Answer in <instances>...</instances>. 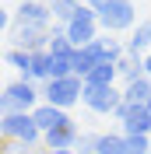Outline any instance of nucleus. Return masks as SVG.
Listing matches in <instances>:
<instances>
[{"mask_svg":"<svg viewBox=\"0 0 151 154\" xmlns=\"http://www.w3.org/2000/svg\"><path fill=\"white\" fill-rule=\"evenodd\" d=\"M98 28H102V35L133 32L137 28V4L133 0H109L98 14Z\"/></svg>","mask_w":151,"mask_h":154,"instance_id":"1","label":"nucleus"},{"mask_svg":"<svg viewBox=\"0 0 151 154\" xmlns=\"http://www.w3.org/2000/svg\"><path fill=\"white\" fill-rule=\"evenodd\" d=\"M0 137L7 144H42V130L35 126L32 112H4L0 116Z\"/></svg>","mask_w":151,"mask_h":154,"instance_id":"2","label":"nucleus"},{"mask_svg":"<svg viewBox=\"0 0 151 154\" xmlns=\"http://www.w3.org/2000/svg\"><path fill=\"white\" fill-rule=\"evenodd\" d=\"M42 102V88L25 81V77H14L11 84H4V102L0 109L4 112H35V105Z\"/></svg>","mask_w":151,"mask_h":154,"instance_id":"3","label":"nucleus"},{"mask_svg":"<svg viewBox=\"0 0 151 154\" xmlns=\"http://www.w3.org/2000/svg\"><path fill=\"white\" fill-rule=\"evenodd\" d=\"M81 91H85V81L81 77H74V74L70 77H56V81H46L42 84V102L70 112V105L81 102Z\"/></svg>","mask_w":151,"mask_h":154,"instance_id":"4","label":"nucleus"},{"mask_svg":"<svg viewBox=\"0 0 151 154\" xmlns=\"http://www.w3.org/2000/svg\"><path fill=\"white\" fill-rule=\"evenodd\" d=\"M81 105L92 109L95 116H116V109L123 105V88H116V84H85Z\"/></svg>","mask_w":151,"mask_h":154,"instance_id":"5","label":"nucleus"},{"mask_svg":"<svg viewBox=\"0 0 151 154\" xmlns=\"http://www.w3.org/2000/svg\"><path fill=\"white\" fill-rule=\"evenodd\" d=\"M63 32H67V38H70V46H74V49L92 46L95 38L102 35V28H98V14L88 7V4H81V7H77V14L63 25Z\"/></svg>","mask_w":151,"mask_h":154,"instance_id":"6","label":"nucleus"},{"mask_svg":"<svg viewBox=\"0 0 151 154\" xmlns=\"http://www.w3.org/2000/svg\"><path fill=\"white\" fill-rule=\"evenodd\" d=\"M14 25H32V28H53V14H49L46 0H21L14 11Z\"/></svg>","mask_w":151,"mask_h":154,"instance_id":"7","label":"nucleus"},{"mask_svg":"<svg viewBox=\"0 0 151 154\" xmlns=\"http://www.w3.org/2000/svg\"><path fill=\"white\" fill-rule=\"evenodd\" d=\"M14 49L21 53H42L49 46V28H32V25H11Z\"/></svg>","mask_w":151,"mask_h":154,"instance_id":"8","label":"nucleus"},{"mask_svg":"<svg viewBox=\"0 0 151 154\" xmlns=\"http://www.w3.org/2000/svg\"><path fill=\"white\" fill-rule=\"evenodd\" d=\"M98 63H105V56H102V46H98V38H95L92 46H81V49H74V60H70V70H74V77H81L85 81L88 74H92Z\"/></svg>","mask_w":151,"mask_h":154,"instance_id":"9","label":"nucleus"},{"mask_svg":"<svg viewBox=\"0 0 151 154\" xmlns=\"http://www.w3.org/2000/svg\"><path fill=\"white\" fill-rule=\"evenodd\" d=\"M32 119H35V126L42 130V133L56 130V126H70V123H74V119H70V112H63V109H56V105H46V102H39V105H35Z\"/></svg>","mask_w":151,"mask_h":154,"instance_id":"10","label":"nucleus"},{"mask_svg":"<svg viewBox=\"0 0 151 154\" xmlns=\"http://www.w3.org/2000/svg\"><path fill=\"white\" fill-rule=\"evenodd\" d=\"M77 137H81L77 123H70V126H56V130L42 133V147H46V151H74Z\"/></svg>","mask_w":151,"mask_h":154,"instance_id":"11","label":"nucleus"},{"mask_svg":"<svg viewBox=\"0 0 151 154\" xmlns=\"http://www.w3.org/2000/svg\"><path fill=\"white\" fill-rule=\"evenodd\" d=\"M46 53L53 60H74V46H70V38H67V32H63V25H53L49 28V46H46Z\"/></svg>","mask_w":151,"mask_h":154,"instance_id":"12","label":"nucleus"},{"mask_svg":"<svg viewBox=\"0 0 151 154\" xmlns=\"http://www.w3.org/2000/svg\"><path fill=\"white\" fill-rule=\"evenodd\" d=\"M127 53H130V56H148L151 53V18L137 21V28H133L130 38H127Z\"/></svg>","mask_w":151,"mask_h":154,"instance_id":"13","label":"nucleus"},{"mask_svg":"<svg viewBox=\"0 0 151 154\" xmlns=\"http://www.w3.org/2000/svg\"><path fill=\"white\" fill-rule=\"evenodd\" d=\"M148 98H151V81L148 77H137V81L123 84V102L127 105H148Z\"/></svg>","mask_w":151,"mask_h":154,"instance_id":"14","label":"nucleus"},{"mask_svg":"<svg viewBox=\"0 0 151 154\" xmlns=\"http://www.w3.org/2000/svg\"><path fill=\"white\" fill-rule=\"evenodd\" d=\"M116 74H120V81L127 84V81H137V77H144V56H120L116 60Z\"/></svg>","mask_w":151,"mask_h":154,"instance_id":"15","label":"nucleus"},{"mask_svg":"<svg viewBox=\"0 0 151 154\" xmlns=\"http://www.w3.org/2000/svg\"><path fill=\"white\" fill-rule=\"evenodd\" d=\"M49 4V14H53V25H67V21L77 14V0H46Z\"/></svg>","mask_w":151,"mask_h":154,"instance_id":"16","label":"nucleus"},{"mask_svg":"<svg viewBox=\"0 0 151 154\" xmlns=\"http://www.w3.org/2000/svg\"><path fill=\"white\" fill-rule=\"evenodd\" d=\"M98 46H102L105 63H116L120 56H127V42H123V38H116V35H98Z\"/></svg>","mask_w":151,"mask_h":154,"instance_id":"17","label":"nucleus"},{"mask_svg":"<svg viewBox=\"0 0 151 154\" xmlns=\"http://www.w3.org/2000/svg\"><path fill=\"white\" fill-rule=\"evenodd\" d=\"M4 63H7V67H14V70H18V77H25V81H28V70H32V53H21V49H14V46H11L7 53H4Z\"/></svg>","mask_w":151,"mask_h":154,"instance_id":"18","label":"nucleus"},{"mask_svg":"<svg viewBox=\"0 0 151 154\" xmlns=\"http://www.w3.org/2000/svg\"><path fill=\"white\" fill-rule=\"evenodd\" d=\"M120 74H116V63H98L92 74L85 77V84H116Z\"/></svg>","mask_w":151,"mask_h":154,"instance_id":"19","label":"nucleus"},{"mask_svg":"<svg viewBox=\"0 0 151 154\" xmlns=\"http://www.w3.org/2000/svg\"><path fill=\"white\" fill-rule=\"evenodd\" d=\"M123 151V133H98L95 154H120Z\"/></svg>","mask_w":151,"mask_h":154,"instance_id":"20","label":"nucleus"},{"mask_svg":"<svg viewBox=\"0 0 151 154\" xmlns=\"http://www.w3.org/2000/svg\"><path fill=\"white\" fill-rule=\"evenodd\" d=\"M148 151H151V137H123L120 154H148Z\"/></svg>","mask_w":151,"mask_h":154,"instance_id":"21","label":"nucleus"},{"mask_svg":"<svg viewBox=\"0 0 151 154\" xmlns=\"http://www.w3.org/2000/svg\"><path fill=\"white\" fill-rule=\"evenodd\" d=\"M95 147H98V133H81L77 144H74V151L77 154H95Z\"/></svg>","mask_w":151,"mask_h":154,"instance_id":"22","label":"nucleus"},{"mask_svg":"<svg viewBox=\"0 0 151 154\" xmlns=\"http://www.w3.org/2000/svg\"><path fill=\"white\" fill-rule=\"evenodd\" d=\"M7 154H46L42 144H7Z\"/></svg>","mask_w":151,"mask_h":154,"instance_id":"23","label":"nucleus"},{"mask_svg":"<svg viewBox=\"0 0 151 154\" xmlns=\"http://www.w3.org/2000/svg\"><path fill=\"white\" fill-rule=\"evenodd\" d=\"M11 25H14V14H11L7 7H0V32H7Z\"/></svg>","mask_w":151,"mask_h":154,"instance_id":"24","label":"nucleus"},{"mask_svg":"<svg viewBox=\"0 0 151 154\" xmlns=\"http://www.w3.org/2000/svg\"><path fill=\"white\" fill-rule=\"evenodd\" d=\"M105 4H109V0H88V7H92L95 14H102V7H105Z\"/></svg>","mask_w":151,"mask_h":154,"instance_id":"25","label":"nucleus"},{"mask_svg":"<svg viewBox=\"0 0 151 154\" xmlns=\"http://www.w3.org/2000/svg\"><path fill=\"white\" fill-rule=\"evenodd\" d=\"M144 77H148V81H151V53H148V56H144Z\"/></svg>","mask_w":151,"mask_h":154,"instance_id":"26","label":"nucleus"},{"mask_svg":"<svg viewBox=\"0 0 151 154\" xmlns=\"http://www.w3.org/2000/svg\"><path fill=\"white\" fill-rule=\"evenodd\" d=\"M0 154H7V140H4V137H0Z\"/></svg>","mask_w":151,"mask_h":154,"instance_id":"27","label":"nucleus"},{"mask_svg":"<svg viewBox=\"0 0 151 154\" xmlns=\"http://www.w3.org/2000/svg\"><path fill=\"white\" fill-rule=\"evenodd\" d=\"M46 154H77V151H46Z\"/></svg>","mask_w":151,"mask_h":154,"instance_id":"28","label":"nucleus"},{"mask_svg":"<svg viewBox=\"0 0 151 154\" xmlns=\"http://www.w3.org/2000/svg\"><path fill=\"white\" fill-rule=\"evenodd\" d=\"M0 102H4V84H0ZM0 112H4V109H0Z\"/></svg>","mask_w":151,"mask_h":154,"instance_id":"29","label":"nucleus"},{"mask_svg":"<svg viewBox=\"0 0 151 154\" xmlns=\"http://www.w3.org/2000/svg\"><path fill=\"white\" fill-rule=\"evenodd\" d=\"M4 53H7V49H4V46H0V63H4Z\"/></svg>","mask_w":151,"mask_h":154,"instance_id":"30","label":"nucleus"},{"mask_svg":"<svg viewBox=\"0 0 151 154\" xmlns=\"http://www.w3.org/2000/svg\"><path fill=\"white\" fill-rule=\"evenodd\" d=\"M144 109H148V112H151V98H148V105H144Z\"/></svg>","mask_w":151,"mask_h":154,"instance_id":"31","label":"nucleus"},{"mask_svg":"<svg viewBox=\"0 0 151 154\" xmlns=\"http://www.w3.org/2000/svg\"><path fill=\"white\" fill-rule=\"evenodd\" d=\"M77 4H88V0H77Z\"/></svg>","mask_w":151,"mask_h":154,"instance_id":"32","label":"nucleus"},{"mask_svg":"<svg viewBox=\"0 0 151 154\" xmlns=\"http://www.w3.org/2000/svg\"><path fill=\"white\" fill-rule=\"evenodd\" d=\"M0 116H4V112H0Z\"/></svg>","mask_w":151,"mask_h":154,"instance_id":"33","label":"nucleus"},{"mask_svg":"<svg viewBox=\"0 0 151 154\" xmlns=\"http://www.w3.org/2000/svg\"><path fill=\"white\" fill-rule=\"evenodd\" d=\"M148 154H151V151H148Z\"/></svg>","mask_w":151,"mask_h":154,"instance_id":"34","label":"nucleus"}]
</instances>
